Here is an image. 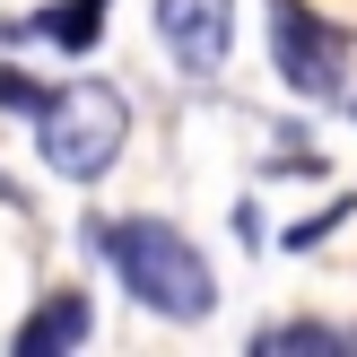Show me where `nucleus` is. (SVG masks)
Here are the masks:
<instances>
[{"mask_svg": "<svg viewBox=\"0 0 357 357\" xmlns=\"http://www.w3.org/2000/svg\"><path fill=\"white\" fill-rule=\"evenodd\" d=\"M87 244L114 261V279L149 314H166V323H209L218 279H209L201 244H183V227H166V218H87Z\"/></svg>", "mask_w": 357, "mask_h": 357, "instance_id": "obj_1", "label": "nucleus"}, {"mask_svg": "<svg viewBox=\"0 0 357 357\" xmlns=\"http://www.w3.org/2000/svg\"><path fill=\"white\" fill-rule=\"evenodd\" d=\"M122 139H131V105L105 79H61L35 105V149H44V166L61 174V183H96L122 157Z\"/></svg>", "mask_w": 357, "mask_h": 357, "instance_id": "obj_2", "label": "nucleus"}, {"mask_svg": "<svg viewBox=\"0 0 357 357\" xmlns=\"http://www.w3.org/2000/svg\"><path fill=\"white\" fill-rule=\"evenodd\" d=\"M271 70L288 79V96L340 105V87H349V26L323 17L314 0H271Z\"/></svg>", "mask_w": 357, "mask_h": 357, "instance_id": "obj_3", "label": "nucleus"}, {"mask_svg": "<svg viewBox=\"0 0 357 357\" xmlns=\"http://www.w3.org/2000/svg\"><path fill=\"white\" fill-rule=\"evenodd\" d=\"M157 44L183 70H218L236 52V0H157Z\"/></svg>", "mask_w": 357, "mask_h": 357, "instance_id": "obj_4", "label": "nucleus"}, {"mask_svg": "<svg viewBox=\"0 0 357 357\" xmlns=\"http://www.w3.org/2000/svg\"><path fill=\"white\" fill-rule=\"evenodd\" d=\"M87 331H96L87 296H79V288H52L44 305L17 323V357H70V349H87Z\"/></svg>", "mask_w": 357, "mask_h": 357, "instance_id": "obj_5", "label": "nucleus"}, {"mask_svg": "<svg viewBox=\"0 0 357 357\" xmlns=\"http://www.w3.org/2000/svg\"><path fill=\"white\" fill-rule=\"evenodd\" d=\"M105 9H114V0H61V9H44V17H9V44L44 35V44H61V52H87L105 35Z\"/></svg>", "mask_w": 357, "mask_h": 357, "instance_id": "obj_6", "label": "nucleus"}, {"mask_svg": "<svg viewBox=\"0 0 357 357\" xmlns=\"http://www.w3.org/2000/svg\"><path fill=\"white\" fill-rule=\"evenodd\" d=\"M253 349H305V357H331V349H340V331H331V323H271V331H253Z\"/></svg>", "mask_w": 357, "mask_h": 357, "instance_id": "obj_7", "label": "nucleus"}, {"mask_svg": "<svg viewBox=\"0 0 357 357\" xmlns=\"http://www.w3.org/2000/svg\"><path fill=\"white\" fill-rule=\"evenodd\" d=\"M44 96H52V87H35L26 70H0V105H17V114H35Z\"/></svg>", "mask_w": 357, "mask_h": 357, "instance_id": "obj_8", "label": "nucleus"}, {"mask_svg": "<svg viewBox=\"0 0 357 357\" xmlns=\"http://www.w3.org/2000/svg\"><path fill=\"white\" fill-rule=\"evenodd\" d=\"M340 218H357V201H331L323 218H305V227H296L288 244H296V253H305V244H323V236H331V227H340Z\"/></svg>", "mask_w": 357, "mask_h": 357, "instance_id": "obj_9", "label": "nucleus"}, {"mask_svg": "<svg viewBox=\"0 0 357 357\" xmlns=\"http://www.w3.org/2000/svg\"><path fill=\"white\" fill-rule=\"evenodd\" d=\"M349 114H357V105H349Z\"/></svg>", "mask_w": 357, "mask_h": 357, "instance_id": "obj_10", "label": "nucleus"}]
</instances>
